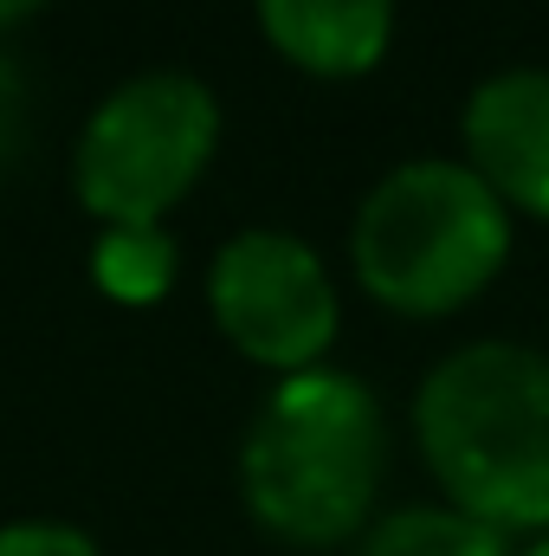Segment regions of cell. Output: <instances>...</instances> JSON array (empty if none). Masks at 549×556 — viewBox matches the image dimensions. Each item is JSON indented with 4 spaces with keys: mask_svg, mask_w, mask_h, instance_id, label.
I'll use <instances>...</instances> for the list:
<instances>
[{
    "mask_svg": "<svg viewBox=\"0 0 549 556\" xmlns=\"http://www.w3.org/2000/svg\"><path fill=\"white\" fill-rule=\"evenodd\" d=\"M511 260V207L465 168V155L395 162L356 207V285L395 317H452L491 291Z\"/></svg>",
    "mask_w": 549,
    "mask_h": 556,
    "instance_id": "obj_3",
    "label": "cell"
},
{
    "mask_svg": "<svg viewBox=\"0 0 549 556\" xmlns=\"http://www.w3.org/2000/svg\"><path fill=\"white\" fill-rule=\"evenodd\" d=\"M0 556H104L91 531L59 525V518H20L0 525Z\"/></svg>",
    "mask_w": 549,
    "mask_h": 556,
    "instance_id": "obj_10",
    "label": "cell"
},
{
    "mask_svg": "<svg viewBox=\"0 0 549 556\" xmlns=\"http://www.w3.org/2000/svg\"><path fill=\"white\" fill-rule=\"evenodd\" d=\"M459 137H465V168L511 214L549 227V65H511L472 85Z\"/></svg>",
    "mask_w": 549,
    "mask_h": 556,
    "instance_id": "obj_6",
    "label": "cell"
},
{
    "mask_svg": "<svg viewBox=\"0 0 549 556\" xmlns=\"http://www.w3.org/2000/svg\"><path fill=\"white\" fill-rule=\"evenodd\" d=\"M20 142H26V78H20V65L0 52V168L20 155Z\"/></svg>",
    "mask_w": 549,
    "mask_h": 556,
    "instance_id": "obj_11",
    "label": "cell"
},
{
    "mask_svg": "<svg viewBox=\"0 0 549 556\" xmlns=\"http://www.w3.org/2000/svg\"><path fill=\"white\" fill-rule=\"evenodd\" d=\"M388 415L349 369L278 376L240 440V498L259 531L297 551L356 544L375 525Z\"/></svg>",
    "mask_w": 549,
    "mask_h": 556,
    "instance_id": "obj_1",
    "label": "cell"
},
{
    "mask_svg": "<svg viewBox=\"0 0 549 556\" xmlns=\"http://www.w3.org/2000/svg\"><path fill=\"white\" fill-rule=\"evenodd\" d=\"M207 317L246 363L304 376L323 369L343 330V298L310 240L291 227H246L207 266Z\"/></svg>",
    "mask_w": 549,
    "mask_h": 556,
    "instance_id": "obj_5",
    "label": "cell"
},
{
    "mask_svg": "<svg viewBox=\"0 0 549 556\" xmlns=\"http://www.w3.org/2000/svg\"><path fill=\"white\" fill-rule=\"evenodd\" d=\"M259 33L304 78H369L395 46V0H253Z\"/></svg>",
    "mask_w": 549,
    "mask_h": 556,
    "instance_id": "obj_7",
    "label": "cell"
},
{
    "mask_svg": "<svg viewBox=\"0 0 549 556\" xmlns=\"http://www.w3.org/2000/svg\"><path fill=\"white\" fill-rule=\"evenodd\" d=\"M511 556H549V538H537V544H524V551H511Z\"/></svg>",
    "mask_w": 549,
    "mask_h": 556,
    "instance_id": "obj_13",
    "label": "cell"
},
{
    "mask_svg": "<svg viewBox=\"0 0 549 556\" xmlns=\"http://www.w3.org/2000/svg\"><path fill=\"white\" fill-rule=\"evenodd\" d=\"M413 440L446 505L511 531H549V356L465 343L413 389Z\"/></svg>",
    "mask_w": 549,
    "mask_h": 556,
    "instance_id": "obj_2",
    "label": "cell"
},
{
    "mask_svg": "<svg viewBox=\"0 0 549 556\" xmlns=\"http://www.w3.org/2000/svg\"><path fill=\"white\" fill-rule=\"evenodd\" d=\"M39 7H46V0H0V33H7V26H20V20H33Z\"/></svg>",
    "mask_w": 549,
    "mask_h": 556,
    "instance_id": "obj_12",
    "label": "cell"
},
{
    "mask_svg": "<svg viewBox=\"0 0 549 556\" xmlns=\"http://www.w3.org/2000/svg\"><path fill=\"white\" fill-rule=\"evenodd\" d=\"M356 556H511V538L459 505H401L356 538Z\"/></svg>",
    "mask_w": 549,
    "mask_h": 556,
    "instance_id": "obj_8",
    "label": "cell"
},
{
    "mask_svg": "<svg viewBox=\"0 0 549 556\" xmlns=\"http://www.w3.org/2000/svg\"><path fill=\"white\" fill-rule=\"evenodd\" d=\"M220 155V98L194 72L124 78L78 130L72 188L104 227H162Z\"/></svg>",
    "mask_w": 549,
    "mask_h": 556,
    "instance_id": "obj_4",
    "label": "cell"
},
{
    "mask_svg": "<svg viewBox=\"0 0 549 556\" xmlns=\"http://www.w3.org/2000/svg\"><path fill=\"white\" fill-rule=\"evenodd\" d=\"M181 273V247L168 227H104L91 240V278L111 304H162Z\"/></svg>",
    "mask_w": 549,
    "mask_h": 556,
    "instance_id": "obj_9",
    "label": "cell"
}]
</instances>
